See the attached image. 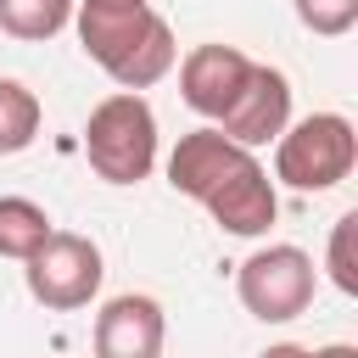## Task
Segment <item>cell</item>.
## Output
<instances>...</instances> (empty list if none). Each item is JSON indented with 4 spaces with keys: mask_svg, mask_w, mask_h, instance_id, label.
I'll return each mask as SVG.
<instances>
[{
    "mask_svg": "<svg viewBox=\"0 0 358 358\" xmlns=\"http://www.w3.org/2000/svg\"><path fill=\"white\" fill-rule=\"evenodd\" d=\"M168 185L179 196H190L196 207H207L213 224L224 235H241V241L268 235L274 218H280V196H274L268 168L246 145L224 140L218 129L179 134V145L168 157Z\"/></svg>",
    "mask_w": 358,
    "mask_h": 358,
    "instance_id": "obj_1",
    "label": "cell"
},
{
    "mask_svg": "<svg viewBox=\"0 0 358 358\" xmlns=\"http://www.w3.org/2000/svg\"><path fill=\"white\" fill-rule=\"evenodd\" d=\"M73 22H78L84 56L117 90L140 95L157 78H168L173 62H179L168 17L157 6H145V0H73Z\"/></svg>",
    "mask_w": 358,
    "mask_h": 358,
    "instance_id": "obj_2",
    "label": "cell"
},
{
    "mask_svg": "<svg viewBox=\"0 0 358 358\" xmlns=\"http://www.w3.org/2000/svg\"><path fill=\"white\" fill-rule=\"evenodd\" d=\"M84 157L106 185H140L157 168V112L145 95L117 90L84 117Z\"/></svg>",
    "mask_w": 358,
    "mask_h": 358,
    "instance_id": "obj_3",
    "label": "cell"
},
{
    "mask_svg": "<svg viewBox=\"0 0 358 358\" xmlns=\"http://www.w3.org/2000/svg\"><path fill=\"white\" fill-rule=\"evenodd\" d=\"M358 162V134L341 112H308L274 140V179L291 190H336Z\"/></svg>",
    "mask_w": 358,
    "mask_h": 358,
    "instance_id": "obj_4",
    "label": "cell"
},
{
    "mask_svg": "<svg viewBox=\"0 0 358 358\" xmlns=\"http://www.w3.org/2000/svg\"><path fill=\"white\" fill-rule=\"evenodd\" d=\"M235 296L252 319L263 324H291L296 313H308L313 302V257L291 241L280 246H257L241 268H235Z\"/></svg>",
    "mask_w": 358,
    "mask_h": 358,
    "instance_id": "obj_5",
    "label": "cell"
},
{
    "mask_svg": "<svg viewBox=\"0 0 358 358\" xmlns=\"http://www.w3.org/2000/svg\"><path fill=\"white\" fill-rule=\"evenodd\" d=\"M28 280V296L50 313H73V308H90L106 268H101V246L90 235H73V229H50V241L28 257L22 268Z\"/></svg>",
    "mask_w": 358,
    "mask_h": 358,
    "instance_id": "obj_6",
    "label": "cell"
},
{
    "mask_svg": "<svg viewBox=\"0 0 358 358\" xmlns=\"http://www.w3.org/2000/svg\"><path fill=\"white\" fill-rule=\"evenodd\" d=\"M285 123H291V84H285V73L280 67H268V62H252V73H246V84H241V95L229 101V112L213 123L224 140H235V145H268V140H280L285 134Z\"/></svg>",
    "mask_w": 358,
    "mask_h": 358,
    "instance_id": "obj_7",
    "label": "cell"
},
{
    "mask_svg": "<svg viewBox=\"0 0 358 358\" xmlns=\"http://www.w3.org/2000/svg\"><path fill=\"white\" fill-rule=\"evenodd\" d=\"M246 73H252V56H246V50L207 39V45H190V50H185V62H179V95H185V106L201 112L207 129H213V123L229 112V101L241 95Z\"/></svg>",
    "mask_w": 358,
    "mask_h": 358,
    "instance_id": "obj_8",
    "label": "cell"
},
{
    "mask_svg": "<svg viewBox=\"0 0 358 358\" xmlns=\"http://www.w3.org/2000/svg\"><path fill=\"white\" fill-rule=\"evenodd\" d=\"M168 319L145 291H123L95 313V358H162Z\"/></svg>",
    "mask_w": 358,
    "mask_h": 358,
    "instance_id": "obj_9",
    "label": "cell"
},
{
    "mask_svg": "<svg viewBox=\"0 0 358 358\" xmlns=\"http://www.w3.org/2000/svg\"><path fill=\"white\" fill-rule=\"evenodd\" d=\"M50 241V213L28 196H0V257L28 263Z\"/></svg>",
    "mask_w": 358,
    "mask_h": 358,
    "instance_id": "obj_10",
    "label": "cell"
},
{
    "mask_svg": "<svg viewBox=\"0 0 358 358\" xmlns=\"http://www.w3.org/2000/svg\"><path fill=\"white\" fill-rule=\"evenodd\" d=\"M39 123H45V106L39 95L22 84V78H0V157H17L39 140Z\"/></svg>",
    "mask_w": 358,
    "mask_h": 358,
    "instance_id": "obj_11",
    "label": "cell"
},
{
    "mask_svg": "<svg viewBox=\"0 0 358 358\" xmlns=\"http://www.w3.org/2000/svg\"><path fill=\"white\" fill-rule=\"evenodd\" d=\"M73 22V0H0V34L11 39H56Z\"/></svg>",
    "mask_w": 358,
    "mask_h": 358,
    "instance_id": "obj_12",
    "label": "cell"
},
{
    "mask_svg": "<svg viewBox=\"0 0 358 358\" xmlns=\"http://www.w3.org/2000/svg\"><path fill=\"white\" fill-rule=\"evenodd\" d=\"M352 241H358V213H341L336 229H330V252H324L330 285H336L341 296H358V257H352Z\"/></svg>",
    "mask_w": 358,
    "mask_h": 358,
    "instance_id": "obj_13",
    "label": "cell"
},
{
    "mask_svg": "<svg viewBox=\"0 0 358 358\" xmlns=\"http://www.w3.org/2000/svg\"><path fill=\"white\" fill-rule=\"evenodd\" d=\"M291 6H296V22L319 39H341L358 22V0H291Z\"/></svg>",
    "mask_w": 358,
    "mask_h": 358,
    "instance_id": "obj_14",
    "label": "cell"
},
{
    "mask_svg": "<svg viewBox=\"0 0 358 358\" xmlns=\"http://www.w3.org/2000/svg\"><path fill=\"white\" fill-rule=\"evenodd\" d=\"M257 358H308V347H296V341H280V347H263Z\"/></svg>",
    "mask_w": 358,
    "mask_h": 358,
    "instance_id": "obj_15",
    "label": "cell"
},
{
    "mask_svg": "<svg viewBox=\"0 0 358 358\" xmlns=\"http://www.w3.org/2000/svg\"><path fill=\"white\" fill-rule=\"evenodd\" d=\"M308 358H358V347H347V341H330V347H319V352H308Z\"/></svg>",
    "mask_w": 358,
    "mask_h": 358,
    "instance_id": "obj_16",
    "label": "cell"
}]
</instances>
